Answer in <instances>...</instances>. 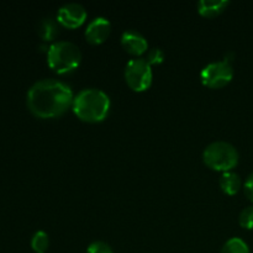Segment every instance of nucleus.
I'll list each match as a JSON object with an SVG mask.
<instances>
[{
	"mask_svg": "<svg viewBox=\"0 0 253 253\" xmlns=\"http://www.w3.org/2000/svg\"><path fill=\"white\" fill-rule=\"evenodd\" d=\"M86 16L88 14L83 5L78 2H67L59 7L57 12V21L67 29H77L85 22Z\"/></svg>",
	"mask_w": 253,
	"mask_h": 253,
	"instance_id": "obj_7",
	"label": "nucleus"
},
{
	"mask_svg": "<svg viewBox=\"0 0 253 253\" xmlns=\"http://www.w3.org/2000/svg\"><path fill=\"white\" fill-rule=\"evenodd\" d=\"M239 222L244 229L253 230V205L246 207L240 212Z\"/></svg>",
	"mask_w": 253,
	"mask_h": 253,
	"instance_id": "obj_15",
	"label": "nucleus"
},
{
	"mask_svg": "<svg viewBox=\"0 0 253 253\" xmlns=\"http://www.w3.org/2000/svg\"><path fill=\"white\" fill-rule=\"evenodd\" d=\"M124 77L127 85L133 91H145L151 86L153 81L152 66L147 59L142 57H136L127 62L124 71Z\"/></svg>",
	"mask_w": 253,
	"mask_h": 253,
	"instance_id": "obj_5",
	"label": "nucleus"
},
{
	"mask_svg": "<svg viewBox=\"0 0 253 253\" xmlns=\"http://www.w3.org/2000/svg\"><path fill=\"white\" fill-rule=\"evenodd\" d=\"M229 4V0H200L198 2V11L205 17H214L224 12Z\"/></svg>",
	"mask_w": 253,
	"mask_h": 253,
	"instance_id": "obj_10",
	"label": "nucleus"
},
{
	"mask_svg": "<svg viewBox=\"0 0 253 253\" xmlns=\"http://www.w3.org/2000/svg\"><path fill=\"white\" fill-rule=\"evenodd\" d=\"M221 253H250V247L240 237H232L225 242Z\"/></svg>",
	"mask_w": 253,
	"mask_h": 253,
	"instance_id": "obj_13",
	"label": "nucleus"
},
{
	"mask_svg": "<svg viewBox=\"0 0 253 253\" xmlns=\"http://www.w3.org/2000/svg\"><path fill=\"white\" fill-rule=\"evenodd\" d=\"M86 253H114L111 247L106 242L94 241L88 246Z\"/></svg>",
	"mask_w": 253,
	"mask_h": 253,
	"instance_id": "obj_17",
	"label": "nucleus"
},
{
	"mask_svg": "<svg viewBox=\"0 0 253 253\" xmlns=\"http://www.w3.org/2000/svg\"><path fill=\"white\" fill-rule=\"evenodd\" d=\"M71 86L57 79H41L27 90L26 105L40 119H54L63 115L73 105Z\"/></svg>",
	"mask_w": 253,
	"mask_h": 253,
	"instance_id": "obj_1",
	"label": "nucleus"
},
{
	"mask_svg": "<svg viewBox=\"0 0 253 253\" xmlns=\"http://www.w3.org/2000/svg\"><path fill=\"white\" fill-rule=\"evenodd\" d=\"M219 184H220V188H221V190L225 193V194L234 195L241 189L242 182H241V178H240V175L237 174V173L230 170V172L222 173L221 177H220Z\"/></svg>",
	"mask_w": 253,
	"mask_h": 253,
	"instance_id": "obj_12",
	"label": "nucleus"
},
{
	"mask_svg": "<svg viewBox=\"0 0 253 253\" xmlns=\"http://www.w3.org/2000/svg\"><path fill=\"white\" fill-rule=\"evenodd\" d=\"M110 105V98L105 91L96 88H85L74 95L72 109L82 121L96 124L108 116Z\"/></svg>",
	"mask_w": 253,
	"mask_h": 253,
	"instance_id": "obj_2",
	"label": "nucleus"
},
{
	"mask_svg": "<svg viewBox=\"0 0 253 253\" xmlns=\"http://www.w3.org/2000/svg\"><path fill=\"white\" fill-rule=\"evenodd\" d=\"M232 78H234L232 64L224 59L207 64L200 73L202 83L211 89H219L227 85L232 81Z\"/></svg>",
	"mask_w": 253,
	"mask_h": 253,
	"instance_id": "obj_6",
	"label": "nucleus"
},
{
	"mask_svg": "<svg viewBox=\"0 0 253 253\" xmlns=\"http://www.w3.org/2000/svg\"><path fill=\"white\" fill-rule=\"evenodd\" d=\"M244 190L246 197L249 198L251 202H253V172L246 178V182H245L244 184Z\"/></svg>",
	"mask_w": 253,
	"mask_h": 253,
	"instance_id": "obj_18",
	"label": "nucleus"
},
{
	"mask_svg": "<svg viewBox=\"0 0 253 253\" xmlns=\"http://www.w3.org/2000/svg\"><path fill=\"white\" fill-rule=\"evenodd\" d=\"M81 62V49L71 41H56L47 48V64L57 74L72 73Z\"/></svg>",
	"mask_w": 253,
	"mask_h": 253,
	"instance_id": "obj_3",
	"label": "nucleus"
},
{
	"mask_svg": "<svg viewBox=\"0 0 253 253\" xmlns=\"http://www.w3.org/2000/svg\"><path fill=\"white\" fill-rule=\"evenodd\" d=\"M111 31V24L106 17L98 16L88 22L85 27V39L91 44H100L105 42Z\"/></svg>",
	"mask_w": 253,
	"mask_h": 253,
	"instance_id": "obj_8",
	"label": "nucleus"
},
{
	"mask_svg": "<svg viewBox=\"0 0 253 253\" xmlns=\"http://www.w3.org/2000/svg\"><path fill=\"white\" fill-rule=\"evenodd\" d=\"M148 63L151 66H157V64H161L163 61H165V52L162 51L158 47H155V48H151L150 51L147 52V57H146Z\"/></svg>",
	"mask_w": 253,
	"mask_h": 253,
	"instance_id": "obj_16",
	"label": "nucleus"
},
{
	"mask_svg": "<svg viewBox=\"0 0 253 253\" xmlns=\"http://www.w3.org/2000/svg\"><path fill=\"white\" fill-rule=\"evenodd\" d=\"M121 46L132 56H141L148 49V42L141 32L136 30H126L121 35Z\"/></svg>",
	"mask_w": 253,
	"mask_h": 253,
	"instance_id": "obj_9",
	"label": "nucleus"
},
{
	"mask_svg": "<svg viewBox=\"0 0 253 253\" xmlns=\"http://www.w3.org/2000/svg\"><path fill=\"white\" fill-rule=\"evenodd\" d=\"M239 151L226 141L211 142L203 152V161L205 165L217 172H230L239 165Z\"/></svg>",
	"mask_w": 253,
	"mask_h": 253,
	"instance_id": "obj_4",
	"label": "nucleus"
},
{
	"mask_svg": "<svg viewBox=\"0 0 253 253\" xmlns=\"http://www.w3.org/2000/svg\"><path fill=\"white\" fill-rule=\"evenodd\" d=\"M49 246L48 235L44 231H36L31 239V247L36 253H46Z\"/></svg>",
	"mask_w": 253,
	"mask_h": 253,
	"instance_id": "obj_14",
	"label": "nucleus"
},
{
	"mask_svg": "<svg viewBox=\"0 0 253 253\" xmlns=\"http://www.w3.org/2000/svg\"><path fill=\"white\" fill-rule=\"evenodd\" d=\"M37 34L43 41H53L59 34V24L52 17H44L39 22Z\"/></svg>",
	"mask_w": 253,
	"mask_h": 253,
	"instance_id": "obj_11",
	"label": "nucleus"
}]
</instances>
